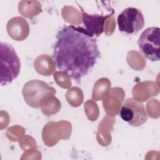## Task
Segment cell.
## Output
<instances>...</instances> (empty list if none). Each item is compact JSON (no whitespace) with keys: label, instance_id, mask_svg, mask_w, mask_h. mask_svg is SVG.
Listing matches in <instances>:
<instances>
[{"label":"cell","instance_id":"obj_1","mask_svg":"<svg viewBox=\"0 0 160 160\" xmlns=\"http://www.w3.org/2000/svg\"><path fill=\"white\" fill-rule=\"evenodd\" d=\"M52 58L57 68L79 82L92 69L100 56L96 38L82 27L63 26L56 34Z\"/></svg>","mask_w":160,"mask_h":160},{"label":"cell","instance_id":"obj_2","mask_svg":"<svg viewBox=\"0 0 160 160\" xmlns=\"http://www.w3.org/2000/svg\"><path fill=\"white\" fill-rule=\"evenodd\" d=\"M0 59L1 84L6 86L19 76L21 71V61L12 45L2 42L0 43Z\"/></svg>","mask_w":160,"mask_h":160},{"label":"cell","instance_id":"obj_3","mask_svg":"<svg viewBox=\"0 0 160 160\" xmlns=\"http://www.w3.org/2000/svg\"><path fill=\"white\" fill-rule=\"evenodd\" d=\"M139 49L146 59L151 61L160 59V29L158 27H149L144 30L138 39Z\"/></svg>","mask_w":160,"mask_h":160},{"label":"cell","instance_id":"obj_5","mask_svg":"<svg viewBox=\"0 0 160 160\" xmlns=\"http://www.w3.org/2000/svg\"><path fill=\"white\" fill-rule=\"evenodd\" d=\"M121 119L129 125L138 127L145 123L148 116L142 103L129 98L123 103L119 112Z\"/></svg>","mask_w":160,"mask_h":160},{"label":"cell","instance_id":"obj_4","mask_svg":"<svg viewBox=\"0 0 160 160\" xmlns=\"http://www.w3.org/2000/svg\"><path fill=\"white\" fill-rule=\"evenodd\" d=\"M117 23L119 31L128 35H134L144 28V18L140 9L129 7L118 15Z\"/></svg>","mask_w":160,"mask_h":160},{"label":"cell","instance_id":"obj_6","mask_svg":"<svg viewBox=\"0 0 160 160\" xmlns=\"http://www.w3.org/2000/svg\"><path fill=\"white\" fill-rule=\"evenodd\" d=\"M82 17V22L85 26V30L91 36L98 37L100 36L104 31V25L105 21L111 14L106 16L102 14H89L84 12V9L79 5Z\"/></svg>","mask_w":160,"mask_h":160}]
</instances>
